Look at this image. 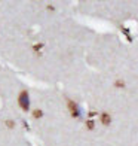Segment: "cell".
Returning a JSON list of instances; mask_svg holds the SVG:
<instances>
[{
  "label": "cell",
  "mask_w": 138,
  "mask_h": 146,
  "mask_svg": "<svg viewBox=\"0 0 138 146\" xmlns=\"http://www.w3.org/2000/svg\"><path fill=\"white\" fill-rule=\"evenodd\" d=\"M18 103H19L22 110L30 109V100H28V92L27 91H21V94H19V97H18Z\"/></svg>",
  "instance_id": "6da1fadb"
},
{
  "label": "cell",
  "mask_w": 138,
  "mask_h": 146,
  "mask_svg": "<svg viewBox=\"0 0 138 146\" xmlns=\"http://www.w3.org/2000/svg\"><path fill=\"white\" fill-rule=\"evenodd\" d=\"M67 108H68V110H70V113H71V116H73V118H79V116H80L79 108H77V104H76L74 102L68 100V102H67Z\"/></svg>",
  "instance_id": "7a4b0ae2"
},
{
  "label": "cell",
  "mask_w": 138,
  "mask_h": 146,
  "mask_svg": "<svg viewBox=\"0 0 138 146\" xmlns=\"http://www.w3.org/2000/svg\"><path fill=\"white\" fill-rule=\"evenodd\" d=\"M110 122H111V116L108 113H103L101 115V124L103 125H110Z\"/></svg>",
  "instance_id": "3957f363"
},
{
  "label": "cell",
  "mask_w": 138,
  "mask_h": 146,
  "mask_svg": "<svg viewBox=\"0 0 138 146\" xmlns=\"http://www.w3.org/2000/svg\"><path fill=\"white\" fill-rule=\"evenodd\" d=\"M43 115V112L40 110V109H36V110H33V116L34 118H40Z\"/></svg>",
  "instance_id": "277c9868"
},
{
  "label": "cell",
  "mask_w": 138,
  "mask_h": 146,
  "mask_svg": "<svg viewBox=\"0 0 138 146\" xmlns=\"http://www.w3.org/2000/svg\"><path fill=\"white\" fill-rule=\"evenodd\" d=\"M86 127H88L89 130H92V128L95 127V124H94V121H91V119H89V121H86Z\"/></svg>",
  "instance_id": "5b68a950"
},
{
  "label": "cell",
  "mask_w": 138,
  "mask_h": 146,
  "mask_svg": "<svg viewBox=\"0 0 138 146\" xmlns=\"http://www.w3.org/2000/svg\"><path fill=\"white\" fill-rule=\"evenodd\" d=\"M114 85H116V87H119V88H123V87H125V82H123V81H117Z\"/></svg>",
  "instance_id": "8992f818"
},
{
  "label": "cell",
  "mask_w": 138,
  "mask_h": 146,
  "mask_svg": "<svg viewBox=\"0 0 138 146\" xmlns=\"http://www.w3.org/2000/svg\"><path fill=\"white\" fill-rule=\"evenodd\" d=\"M6 125H8L9 128H14V125H15V122H14V121H6Z\"/></svg>",
  "instance_id": "52a82bcc"
},
{
  "label": "cell",
  "mask_w": 138,
  "mask_h": 146,
  "mask_svg": "<svg viewBox=\"0 0 138 146\" xmlns=\"http://www.w3.org/2000/svg\"><path fill=\"white\" fill-rule=\"evenodd\" d=\"M42 46H43L42 43H37V45H34V51H39V49L42 48Z\"/></svg>",
  "instance_id": "ba28073f"
}]
</instances>
